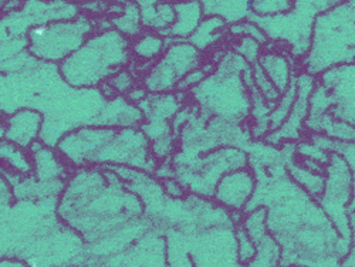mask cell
Here are the masks:
<instances>
[{"instance_id": "obj_8", "label": "cell", "mask_w": 355, "mask_h": 267, "mask_svg": "<svg viewBox=\"0 0 355 267\" xmlns=\"http://www.w3.org/2000/svg\"><path fill=\"white\" fill-rule=\"evenodd\" d=\"M43 115L35 110H20L6 121V138L19 146H28L42 134Z\"/></svg>"}, {"instance_id": "obj_6", "label": "cell", "mask_w": 355, "mask_h": 267, "mask_svg": "<svg viewBox=\"0 0 355 267\" xmlns=\"http://www.w3.org/2000/svg\"><path fill=\"white\" fill-rule=\"evenodd\" d=\"M348 69L349 73L341 76L338 67L336 66L327 71H324L322 76L334 80H324V84L333 88L331 97L333 103L337 105L334 108L336 115L341 118V120L355 126V62L348 63Z\"/></svg>"}, {"instance_id": "obj_1", "label": "cell", "mask_w": 355, "mask_h": 267, "mask_svg": "<svg viewBox=\"0 0 355 267\" xmlns=\"http://www.w3.org/2000/svg\"><path fill=\"white\" fill-rule=\"evenodd\" d=\"M355 62V0H343L318 15L303 69L320 76L336 66Z\"/></svg>"}, {"instance_id": "obj_17", "label": "cell", "mask_w": 355, "mask_h": 267, "mask_svg": "<svg viewBox=\"0 0 355 267\" xmlns=\"http://www.w3.org/2000/svg\"><path fill=\"white\" fill-rule=\"evenodd\" d=\"M230 32L241 37H252L257 40L260 44L268 42V36H266L261 28L252 20H248L246 23H234V26H232L230 28Z\"/></svg>"}, {"instance_id": "obj_10", "label": "cell", "mask_w": 355, "mask_h": 267, "mask_svg": "<svg viewBox=\"0 0 355 267\" xmlns=\"http://www.w3.org/2000/svg\"><path fill=\"white\" fill-rule=\"evenodd\" d=\"M205 16H219L226 23H239L252 15L253 0H199Z\"/></svg>"}, {"instance_id": "obj_7", "label": "cell", "mask_w": 355, "mask_h": 267, "mask_svg": "<svg viewBox=\"0 0 355 267\" xmlns=\"http://www.w3.org/2000/svg\"><path fill=\"white\" fill-rule=\"evenodd\" d=\"M254 176L245 169L225 175L216 187L215 198L230 209H241L254 191Z\"/></svg>"}, {"instance_id": "obj_9", "label": "cell", "mask_w": 355, "mask_h": 267, "mask_svg": "<svg viewBox=\"0 0 355 267\" xmlns=\"http://www.w3.org/2000/svg\"><path fill=\"white\" fill-rule=\"evenodd\" d=\"M176 19L175 21L161 32L162 36L176 37V39H188L202 21L205 15L203 8L199 0H187V2L175 3Z\"/></svg>"}, {"instance_id": "obj_2", "label": "cell", "mask_w": 355, "mask_h": 267, "mask_svg": "<svg viewBox=\"0 0 355 267\" xmlns=\"http://www.w3.org/2000/svg\"><path fill=\"white\" fill-rule=\"evenodd\" d=\"M130 43L121 32L107 31L85 43L58 64L62 78L71 87L92 88L120 71L130 62Z\"/></svg>"}, {"instance_id": "obj_12", "label": "cell", "mask_w": 355, "mask_h": 267, "mask_svg": "<svg viewBox=\"0 0 355 267\" xmlns=\"http://www.w3.org/2000/svg\"><path fill=\"white\" fill-rule=\"evenodd\" d=\"M260 67L268 74L277 90L284 94L290 87V67L286 58L277 53H268L260 58Z\"/></svg>"}, {"instance_id": "obj_13", "label": "cell", "mask_w": 355, "mask_h": 267, "mask_svg": "<svg viewBox=\"0 0 355 267\" xmlns=\"http://www.w3.org/2000/svg\"><path fill=\"white\" fill-rule=\"evenodd\" d=\"M225 20L219 16H208L205 20L200 21L196 31L188 37V42L193 44L200 51L212 46L215 42L219 40V35L216 32L220 27L225 26Z\"/></svg>"}, {"instance_id": "obj_19", "label": "cell", "mask_w": 355, "mask_h": 267, "mask_svg": "<svg viewBox=\"0 0 355 267\" xmlns=\"http://www.w3.org/2000/svg\"><path fill=\"white\" fill-rule=\"evenodd\" d=\"M205 77V71L203 70H192L191 73H188L182 81L180 83V88H188L191 85H195V84H199Z\"/></svg>"}, {"instance_id": "obj_16", "label": "cell", "mask_w": 355, "mask_h": 267, "mask_svg": "<svg viewBox=\"0 0 355 267\" xmlns=\"http://www.w3.org/2000/svg\"><path fill=\"white\" fill-rule=\"evenodd\" d=\"M132 3H128L125 12L123 16H120L118 19H114L112 23L114 26L118 28V32H121L125 37L127 36H135L139 33L141 27H139V20H141V12L135 10L132 13V16L130 17V13L132 10Z\"/></svg>"}, {"instance_id": "obj_11", "label": "cell", "mask_w": 355, "mask_h": 267, "mask_svg": "<svg viewBox=\"0 0 355 267\" xmlns=\"http://www.w3.org/2000/svg\"><path fill=\"white\" fill-rule=\"evenodd\" d=\"M141 12V23L146 28L162 32L168 28L176 19L173 5L158 3V0H135Z\"/></svg>"}, {"instance_id": "obj_15", "label": "cell", "mask_w": 355, "mask_h": 267, "mask_svg": "<svg viewBox=\"0 0 355 267\" xmlns=\"http://www.w3.org/2000/svg\"><path fill=\"white\" fill-rule=\"evenodd\" d=\"M295 0H253L252 15L256 16H276L290 12Z\"/></svg>"}, {"instance_id": "obj_18", "label": "cell", "mask_w": 355, "mask_h": 267, "mask_svg": "<svg viewBox=\"0 0 355 267\" xmlns=\"http://www.w3.org/2000/svg\"><path fill=\"white\" fill-rule=\"evenodd\" d=\"M238 242H239V259L241 263H249L252 259L256 257V246L254 242L250 239V234L246 230H239L238 233Z\"/></svg>"}, {"instance_id": "obj_5", "label": "cell", "mask_w": 355, "mask_h": 267, "mask_svg": "<svg viewBox=\"0 0 355 267\" xmlns=\"http://www.w3.org/2000/svg\"><path fill=\"white\" fill-rule=\"evenodd\" d=\"M199 51L191 43L172 44L145 78V87L155 93L172 90L199 64Z\"/></svg>"}, {"instance_id": "obj_4", "label": "cell", "mask_w": 355, "mask_h": 267, "mask_svg": "<svg viewBox=\"0 0 355 267\" xmlns=\"http://www.w3.org/2000/svg\"><path fill=\"white\" fill-rule=\"evenodd\" d=\"M92 31L93 24L85 17L35 24L27 31V51L43 63L60 64L85 43Z\"/></svg>"}, {"instance_id": "obj_20", "label": "cell", "mask_w": 355, "mask_h": 267, "mask_svg": "<svg viewBox=\"0 0 355 267\" xmlns=\"http://www.w3.org/2000/svg\"><path fill=\"white\" fill-rule=\"evenodd\" d=\"M165 2H168V0H165Z\"/></svg>"}, {"instance_id": "obj_14", "label": "cell", "mask_w": 355, "mask_h": 267, "mask_svg": "<svg viewBox=\"0 0 355 267\" xmlns=\"http://www.w3.org/2000/svg\"><path fill=\"white\" fill-rule=\"evenodd\" d=\"M165 39L159 35H146L144 37H139L134 44H132V53L144 58V60L151 62L154 58H157L164 50H165Z\"/></svg>"}, {"instance_id": "obj_3", "label": "cell", "mask_w": 355, "mask_h": 267, "mask_svg": "<svg viewBox=\"0 0 355 267\" xmlns=\"http://www.w3.org/2000/svg\"><path fill=\"white\" fill-rule=\"evenodd\" d=\"M341 2L343 0H295L294 8L287 13L276 16L250 15L248 20L254 21L268 39L286 43L293 57L304 58L311 46L318 15Z\"/></svg>"}]
</instances>
